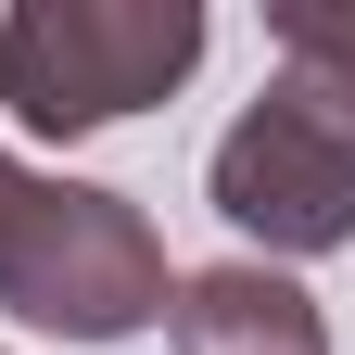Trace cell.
<instances>
[{
    "label": "cell",
    "instance_id": "4",
    "mask_svg": "<svg viewBox=\"0 0 355 355\" xmlns=\"http://www.w3.org/2000/svg\"><path fill=\"white\" fill-rule=\"evenodd\" d=\"M165 330H178V355H330L318 304L279 266H203V279H178Z\"/></svg>",
    "mask_w": 355,
    "mask_h": 355
},
{
    "label": "cell",
    "instance_id": "1",
    "mask_svg": "<svg viewBox=\"0 0 355 355\" xmlns=\"http://www.w3.org/2000/svg\"><path fill=\"white\" fill-rule=\"evenodd\" d=\"M216 216L254 229L266 254H330L355 241V13L292 0L279 13V76L254 114L216 140Z\"/></svg>",
    "mask_w": 355,
    "mask_h": 355
},
{
    "label": "cell",
    "instance_id": "2",
    "mask_svg": "<svg viewBox=\"0 0 355 355\" xmlns=\"http://www.w3.org/2000/svg\"><path fill=\"white\" fill-rule=\"evenodd\" d=\"M0 304L64 343H127L140 318H165V254L114 191L26 178L0 153Z\"/></svg>",
    "mask_w": 355,
    "mask_h": 355
},
{
    "label": "cell",
    "instance_id": "3",
    "mask_svg": "<svg viewBox=\"0 0 355 355\" xmlns=\"http://www.w3.org/2000/svg\"><path fill=\"white\" fill-rule=\"evenodd\" d=\"M191 64H203L191 0H26L0 26V102L38 140H89V127L165 102Z\"/></svg>",
    "mask_w": 355,
    "mask_h": 355
}]
</instances>
